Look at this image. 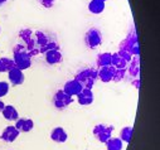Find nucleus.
Segmentation results:
<instances>
[{"label": "nucleus", "mask_w": 160, "mask_h": 150, "mask_svg": "<svg viewBox=\"0 0 160 150\" xmlns=\"http://www.w3.org/2000/svg\"><path fill=\"white\" fill-rule=\"evenodd\" d=\"M105 144L107 150H122V140L120 138H110Z\"/></svg>", "instance_id": "nucleus-21"}, {"label": "nucleus", "mask_w": 160, "mask_h": 150, "mask_svg": "<svg viewBox=\"0 0 160 150\" xmlns=\"http://www.w3.org/2000/svg\"><path fill=\"white\" fill-rule=\"evenodd\" d=\"M38 2L41 3V5H42L43 8H47V9H49V8H52V7L54 5L56 0H38Z\"/></svg>", "instance_id": "nucleus-27"}, {"label": "nucleus", "mask_w": 160, "mask_h": 150, "mask_svg": "<svg viewBox=\"0 0 160 150\" xmlns=\"http://www.w3.org/2000/svg\"><path fill=\"white\" fill-rule=\"evenodd\" d=\"M18 37L22 41V44L25 47V49L30 54V57L39 54V48H38V44L35 41V35H34V32L32 29H28V28L22 29L19 32Z\"/></svg>", "instance_id": "nucleus-5"}, {"label": "nucleus", "mask_w": 160, "mask_h": 150, "mask_svg": "<svg viewBox=\"0 0 160 150\" xmlns=\"http://www.w3.org/2000/svg\"><path fill=\"white\" fill-rule=\"evenodd\" d=\"M13 61L15 63V67L24 71L32 66V57L25 49L23 44H15L13 48Z\"/></svg>", "instance_id": "nucleus-4"}, {"label": "nucleus", "mask_w": 160, "mask_h": 150, "mask_svg": "<svg viewBox=\"0 0 160 150\" xmlns=\"http://www.w3.org/2000/svg\"><path fill=\"white\" fill-rule=\"evenodd\" d=\"M0 32H2V28H0Z\"/></svg>", "instance_id": "nucleus-31"}, {"label": "nucleus", "mask_w": 160, "mask_h": 150, "mask_svg": "<svg viewBox=\"0 0 160 150\" xmlns=\"http://www.w3.org/2000/svg\"><path fill=\"white\" fill-rule=\"evenodd\" d=\"M129 73L132 78H138L139 77V72H140V62H139V56H135L131 58V61L129 62Z\"/></svg>", "instance_id": "nucleus-18"}, {"label": "nucleus", "mask_w": 160, "mask_h": 150, "mask_svg": "<svg viewBox=\"0 0 160 150\" xmlns=\"http://www.w3.org/2000/svg\"><path fill=\"white\" fill-rule=\"evenodd\" d=\"M82 88H83L82 85L79 83L78 81H76V80L67 81V82L64 83V86H63V91H64L67 95H69L71 97H72V96H77L79 92H81Z\"/></svg>", "instance_id": "nucleus-11"}, {"label": "nucleus", "mask_w": 160, "mask_h": 150, "mask_svg": "<svg viewBox=\"0 0 160 150\" xmlns=\"http://www.w3.org/2000/svg\"><path fill=\"white\" fill-rule=\"evenodd\" d=\"M112 131L113 126L112 125H105V124H98L93 128V135L100 142H106L110 138H112Z\"/></svg>", "instance_id": "nucleus-7"}, {"label": "nucleus", "mask_w": 160, "mask_h": 150, "mask_svg": "<svg viewBox=\"0 0 160 150\" xmlns=\"http://www.w3.org/2000/svg\"><path fill=\"white\" fill-rule=\"evenodd\" d=\"M96 66L98 68L106 67V66H111V53H108V52L100 53L97 56V59H96Z\"/></svg>", "instance_id": "nucleus-22"}, {"label": "nucleus", "mask_w": 160, "mask_h": 150, "mask_svg": "<svg viewBox=\"0 0 160 150\" xmlns=\"http://www.w3.org/2000/svg\"><path fill=\"white\" fill-rule=\"evenodd\" d=\"M88 10L92 14H101L105 10V2L103 0H91L88 3Z\"/></svg>", "instance_id": "nucleus-19"}, {"label": "nucleus", "mask_w": 160, "mask_h": 150, "mask_svg": "<svg viewBox=\"0 0 160 150\" xmlns=\"http://www.w3.org/2000/svg\"><path fill=\"white\" fill-rule=\"evenodd\" d=\"M2 114H3L4 119L8 121H17L19 119V114H18L17 108L12 105H5L4 110L2 111Z\"/></svg>", "instance_id": "nucleus-17"}, {"label": "nucleus", "mask_w": 160, "mask_h": 150, "mask_svg": "<svg viewBox=\"0 0 160 150\" xmlns=\"http://www.w3.org/2000/svg\"><path fill=\"white\" fill-rule=\"evenodd\" d=\"M85 44L90 49H96L102 44V34L97 28H90L85 34Z\"/></svg>", "instance_id": "nucleus-6"}, {"label": "nucleus", "mask_w": 160, "mask_h": 150, "mask_svg": "<svg viewBox=\"0 0 160 150\" xmlns=\"http://www.w3.org/2000/svg\"><path fill=\"white\" fill-rule=\"evenodd\" d=\"M19 134L20 132H19V130L15 126H7L3 130L2 135H0V139H2L3 141H5V142H13V141L17 140Z\"/></svg>", "instance_id": "nucleus-12"}, {"label": "nucleus", "mask_w": 160, "mask_h": 150, "mask_svg": "<svg viewBox=\"0 0 160 150\" xmlns=\"http://www.w3.org/2000/svg\"><path fill=\"white\" fill-rule=\"evenodd\" d=\"M113 73H115V67H113V66L101 67V68L97 71V78H100L102 82L107 83V82H111V81H112Z\"/></svg>", "instance_id": "nucleus-10"}, {"label": "nucleus", "mask_w": 160, "mask_h": 150, "mask_svg": "<svg viewBox=\"0 0 160 150\" xmlns=\"http://www.w3.org/2000/svg\"><path fill=\"white\" fill-rule=\"evenodd\" d=\"M72 102H73V98L69 95H67L63 90H58L53 96V105L58 110L67 108Z\"/></svg>", "instance_id": "nucleus-8"}, {"label": "nucleus", "mask_w": 160, "mask_h": 150, "mask_svg": "<svg viewBox=\"0 0 160 150\" xmlns=\"http://www.w3.org/2000/svg\"><path fill=\"white\" fill-rule=\"evenodd\" d=\"M74 80L81 83L83 88L92 90V87L95 86V82L97 80V69L93 67H86V68L79 69L76 73Z\"/></svg>", "instance_id": "nucleus-3"}, {"label": "nucleus", "mask_w": 160, "mask_h": 150, "mask_svg": "<svg viewBox=\"0 0 160 150\" xmlns=\"http://www.w3.org/2000/svg\"><path fill=\"white\" fill-rule=\"evenodd\" d=\"M128 62L120 56L117 52L111 54V66H113L115 68H126L128 67Z\"/></svg>", "instance_id": "nucleus-20"}, {"label": "nucleus", "mask_w": 160, "mask_h": 150, "mask_svg": "<svg viewBox=\"0 0 160 150\" xmlns=\"http://www.w3.org/2000/svg\"><path fill=\"white\" fill-rule=\"evenodd\" d=\"M117 53L121 56L128 63L131 61L132 57L139 56V43H138V35L135 33V29H132V32L121 43H120Z\"/></svg>", "instance_id": "nucleus-1"}, {"label": "nucleus", "mask_w": 160, "mask_h": 150, "mask_svg": "<svg viewBox=\"0 0 160 150\" xmlns=\"http://www.w3.org/2000/svg\"><path fill=\"white\" fill-rule=\"evenodd\" d=\"M67 138H68V135H67L66 130L63 128H61V126L54 128L52 130V132H51V139L53 141H56V142H66Z\"/></svg>", "instance_id": "nucleus-16"}, {"label": "nucleus", "mask_w": 160, "mask_h": 150, "mask_svg": "<svg viewBox=\"0 0 160 150\" xmlns=\"http://www.w3.org/2000/svg\"><path fill=\"white\" fill-rule=\"evenodd\" d=\"M4 107H5V103L2 101V98H0V112H2V111L4 110Z\"/></svg>", "instance_id": "nucleus-29"}, {"label": "nucleus", "mask_w": 160, "mask_h": 150, "mask_svg": "<svg viewBox=\"0 0 160 150\" xmlns=\"http://www.w3.org/2000/svg\"><path fill=\"white\" fill-rule=\"evenodd\" d=\"M132 134H134V128L132 126H125L124 129H121V131H120V139H121L124 142H130Z\"/></svg>", "instance_id": "nucleus-24"}, {"label": "nucleus", "mask_w": 160, "mask_h": 150, "mask_svg": "<svg viewBox=\"0 0 160 150\" xmlns=\"http://www.w3.org/2000/svg\"><path fill=\"white\" fill-rule=\"evenodd\" d=\"M7 2H8V0H0V7H3V5L7 3Z\"/></svg>", "instance_id": "nucleus-30"}, {"label": "nucleus", "mask_w": 160, "mask_h": 150, "mask_svg": "<svg viewBox=\"0 0 160 150\" xmlns=\"http://www.w3.org/2000/svg\"><path fill=\"white\" fill-rule=\"evenodd\" d=\"M34 35H35V41H37V44H38V48H39V53L44 54L48 51L59 49V44L56 41L54 37H52V35H49V34H47L42 30H35Z\"/></svg>", "instance_id": "nucleus-2"}, {"label": "nucleus", "mask_w": 160, "mask_h": 150, "mask_svg": "<svg viewBox=\"0 0 160 150\" xmlns=\"http://www.w3.org/2000/svg\"><path fill=\"white\" fill-rule=\"evenodd\" d=\"M103 2H106V0H103Z\"/></svg>", "instance_id": "nucleus-32"}, {"label": "nucleus", "mask_w": 160, "mask_h": 150, "mask_svg": "<svg viewBox=\"0 0 160 150\" xmlns=\"http://www.w3.org/2000/svg\"><path fill=\"white\" fill-rule=\"evenodd\" d=\"M15 128L19 132H29L34 128V122L32 119H18L15 121Z\"/></svg>", "instance_id": "nucleus-15"}, {"label": "nucleus", "mask_w": 160, "mask_h": 150, "mask_svg": "<svg viewBox=\"0 0 160 150\" xmlns=\"http://www.w3.org/2000/svg\"><path fill=\"white\" fill-rule=\"evenodd\" d=\"M132 85L135 86V88H139V86H140V82H139V77H138L135 81H132Z\"/></svg>", "instance_id": "nucleus-28"}, {"label": "nucleus", "mask_w": 160, "mask_h": 150, "mask_svg": "<svg viewBox=\"0 0 160 150\" xmlns=\"http://www.w3.org/2000/svg\"><path fill=\"white\" fill-rule=\"evenodd\" d=\"M8 92H9V83L5 81H2L0 82V98L7 96Z\"/></svg>", "instance_id": "nucleus-26"}, {"label": "nucleus", "mask_w": 160, "mask_h": 150, "mask_svg": "<svg viewBox=\"0 0 160 150\" xmlns=\"http://www.w3.org/2000/svg\"><path fill=\"white\" fill-rule=\"evenodd\" d=\"M44 58H46V62L51 66L53 64H59L62 63L63 61V56H62V52L59 49H52V51H48L44 53Z\"/></svg>", "instance_id": "nucleus-14"}, {"label": "nucleus", "mask_w": 160, "mask_h": 150, "mask_svg": "<svg viewBox=\"0 0 160 150\" xmlns=\"http://www.w3.org/2000/svg\"><path fill=\"white\" fill-rule=\"evenodd\" d=\"M125 73H126V68H115V73H113V82H120L122 81L125 77Z\"/></svg>", "instance_id": "nucleus-25"}, {"label": "nucleus", "mask_w": 160, "mask_h": 150, "mask_svg": "<svg viewBox=\"0 0 160 150\" xmlns=\"http://www.w3.org/2000/svg\"><path fill=\"white\" fill-rule=\"evenodd\" d=\"M93 92L92 90L90 88H82L81 92H79L77 95V101L79 105H82V106H88L93 102Z\"/></svg>", "instance_id": "nucleus-13"}, {"label": "nucleus", "mask_w": 160, "mask_h": 150, "mask_svg": "<svg viewBox=\"0 0 160 150\" xmlns=\"http://www.w3.org/2000/svg\"><path fill=\"white\" fill-rule=\"evenodd\" d=\"M13 67H15V63L12 58L2 57L0 58V73H8Z\"/></svg>", "instance_id": "nucleus-23"}, {"label": "nucleus", "mask_w": 160, "mask_h": 150, "mask_svg": "<svg viewBox=\"0 0 160 150\" xmlns=\"http://www.w3.org/2000/svg\"><path fill=\"white\" fill-rule=\"evenodd\" d=\"M8 78H9V82L12 83V86H19V85H23V82H24V74H23V71L19 69L18 67H13V68L8 72Z\"/></svg>", "instance_id": "nucleus-9"}]
</instances>
